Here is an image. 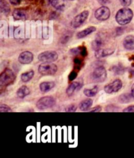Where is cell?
Segmentation results:
<instances>
[{"label": "cell", "instance_id": "6da1fadb", "mask_svg": "<svg viewBox=\"0 0 134 158\" xmlns=\"http://www.w3.org/2000/svg\"><path fill=\"white\" fill-rule=\"evenodd\" d=\"M133 16V13L132 9L124 7L119 10L115 16V19L119 25L124 26L129 24Z\"/></svg>", "mask_w": 134, "mask_h": 158}, {"label": "cell", "instance_id": "7a4b0ae2", "mask_svg": "<svg viewBox=\"0 0 134 158\" xmlns=\"http://www.w3.org/2000/svg\"><path fill=\"white\" fill-rule=\"evenodd\" d=\"M58 70L57 65L52 62H43L40 65L38 71L40 74L43 76L54 75Z\"/></svg>", "mask_w": 134, "mask_h": 158}, {"label": "cell", "instance_id": "3957f363", "mask_svg": "<svg viewBox=\"0 0 134 158\" xmlns=\"http://www.w3.org/2000/svg\"><path fill=\"white\" fill-rule=\"evenodd\" d=\"M16 79L14 72L10 69H5L0 75V85L1 86H8L13 84Z\"/></svg>", "mask_w": 134, "mask_h": 158}, {"label": "cell", "instance_id": "277c9868", "mask_svg": "<svg viewBox=\"0 0 134 158\" xmlns=\"http://www.w3.org/2000/svg\"><path fill=\"white\" fill-rule=\"evenodd\" d=\"M107 77V71L103 66H99L94 69L92 74V81L96 83L103 82Z\"/></svg>", "mask_w": 134, "mask_h": 158}, {"label": "cell", "instance_id": "5b68a950", "mask_svg": "<svg viewBox=\"0 0 134 158\" xmlns=\"http://www.w3.org/2000/svg\"><path fill=\"white\" fill-rule=\"evenodd\" d=\"M56 104V100L52 96H44L38 100L36 106L40 110H46L51 109Z\"/></svg>", "mask_w": 134, "mask_h": 158}, {"label": "cell", "instance_id": "8992f818", "mask_svg": "<svg viewBox=\"0 0 134 158\" xmlns=\"http://www.w3.org/2000/svg\"><path fill=\"white\" fill-rule=\"evenodd\" d=\"M89 16L88 10H84L82 13L77 15L71 22V26L74 28H78L81 26L87 20Z\"/></svg>", "mask_w": 134, "mask_h": 158}, {"label": "cell", "instance_id": "52a82bcc", "mask_svg": "<svg viewBox=\"0 0 134 158\" xmlns=\"http://www.w3.org/2000/svg\"><path fill=\"white\" fill-rule=\"evenodd\" d=\"M122 87V82L120 79H116L111 83L107 84L104 87V91L108 94L118 92Z\"/></svg>", "mask_w": 134, "mask_h": 158}, {"label": "cell", "instance_id": "ba28073f", "mask_svg": "<svg viewBox=\"0 0 134 158\" xmlns=\"http://www.w3.org/2000/svg\"><path fill=\"white\" fill-rule=\"evenodd\" d=\"M95 17L99 21H105L109 19L111 10L106 6H102L98 8L95 12Z\"/></svg>", "mask_w": 134, "mask_h": 158}, {"label": "cell", "instance_id": "9c48e42d", "mask_svg": "<svg viewBox=\"0 0 134 158\" xmlns=\"http://www.w3.org/2000/svg\"><path fill=\"white\" fill-rule=\"evenodd\" d=\"M58 58V54L55 51H45L38 56V60L41 62H54Z\"/></svg>", "mask_w": 134, "mask_h": 158}, {"label": "cell", "instance_id": "30bf717a", "mask_svg": "<svg viewBox=\"0 0 134 158\" xmlns=\"http://www.w3.org/2000/svg\"><path fill=\"white\" fill-rule=\"evenodd\" d=\"M33 60V54L29 51L22 52L19 57V61L22 64H30Z\"/></svg>", "mask_w": 134, "mask_h": 158}, {"label": "cell", "instance_id": "8fae6325", "mask_svg": "<svg viewBox=\"0 0 134 158\" xmlns=\"http://www.w3.org/2000/svg\"><path fill=\"white\" fill-rule=\"evenodd\" d=\"M82 86V84L79 82H73L69 84L66 89V94L69 96L72 95L75 92L79 91Z\"/></svg>", "mask_w": 134, "mask_h": 158}, {"label": "cell", "instance_id": "7c38bea8", "mask_svg": "<svg viewBox=\"0 0 134 158\" xmlns=\"http://www.w3.org/2000/svg\"><path fill=\"white\" fill-rule=\"evenodd\" d=\"M13 16L16 20H24L27 19V15L26 10L21 9H16L13 11Z\"/></svg>", "mask_w": 134, "mask_h": 158}, {"label": "cell", "instance_id": "4fadbf2b", "mask_svg": "<svg viewBox=\"0 0 134 158\" xmlns=\"http://www.w3.org/2000/svg\"><path fill=\"white\" fill-rule=\"evenodd\" d=\"M123 46L128 50H134V36L128 35L123 41Z\"/></svg>", "mask_w": 134, "mask_h": 158}, {"label": "cell", "instance_id": "5bb4252c", "mask_svg": "<svg viewBox=\"0 0 134 158\" xmlns=\"http://www.w3.org/2000/svg\"><path fill=\"white\" fill-rule=\"evenodd\" d=\"M114 50L111 49H103L100 48L96 51H95V56H96V58H102L103 57H106V56H110L114 53Z\"/></svg>", "mask_w": 134, "mask_h": 158}, {"label": "cell", "instance_id": "9a60e30c", "mask_svg": "<svg viewBox=\"0 0 134 158\" xmlns=\"http://www.w3.org/2000/svg\"><path fill=\"white\" fill-rule=\"evenodd\" d=\"M96 31V27L94 26H90L84 30L81 31L77 34V37L78 39H82L84 37H86L88 35L91 34L93 32Z\"/></svg>", "mask_w": 134, "mask_h": 158}, {"label": "cell", "instance_id": "2e32d148", "mask_svg": "<svg viewBox=\"0 0 134 158\" xmlns=\"http://www.w3.org/2000/svg\"><path fill=\"white\" fill-rule=\"evenodd\" d=\"M55 86L54 82H43L40 84V89L43 93H47L51 91Z\"/></svg>", "mask_w": 134, "mask_h": 158}, {"label": "cell", "instance_id": "e0dca14e", "mask_svg": "<svg viewBox=\"0 0 134 158\" xmlns=\"http://www.w3.org/2000/svg\"><path fill=\"white\" fill-rule=\"evenodd\" d=\"M93 104V100L92 99H86L82 101L79 105V108L81 111H87L90 109Z\"/></svg>", "mask_w": 134, "mask_h": 158}, {"label": "cell", "instance_id": "ac0fdd59", "mask_svg": "<svg viewBox=\"0 0 134 158\" xmlns=\"http://www.w3.org/2000/svg\"><path fill=\"white\" fill-rule=\"evenodd\" d=\"M52 6L58 10L63 11L65 8V0H52Z\"/></svg>", "mask_w": 134, "mask_h": 158}, {"label": "cell", "instance_id": "d6986e66", "mask_svg": "<svg viewBox=\"0 0 134 158\" xmlns=\"http://www.w3.org/2000/svg\"><path fill=\"white\" fill-rule=\"evenodd\" d=\"M30 94V90L28 88V87L24 85L22 86L19 89L16 94H17V96L20 99H24L27 95H28Z\"/></svg>", "mask_w": 134, "mask_h": 158}, {"label": "cell", "instance_id": "ffe728a7", "mask_svg": "<svg viewBox=\"0 0 134 158\" xmlns=\"http://www.w3.org/2000/svg\"><path fill=\"white\" fill-rule=\"evenodd\" d=\"M34 76V71L31 70L26 73H22L21 75V80L24 82H27L30 81Z\"/></svg>", "mask_w": 134, "mask_h": 158}, {"label": "cell", "instance_id": "44dd1931", "mask_svg": "<svg viewBox=\"0 0 134 158\" xmlns=\"http://www.w3.org/2000/svg\"><path fill=\"white\" fill-rule=\"evenodd\" d=\"M98 92V86H95L92 89H85L83 91L84 94H85L88 98H92L97 94Z\"/></svg>", "mask_w": 134, "mask_h": 158}, {"label": "cell", "instance_id": "7402d4cb", "mask_svg": "<svg viewBox=\"0 0 134 158\" xmlns=\"http://www.w3.org/2000/svg\"><path fill=\"white\" fill-rule=\"evenodd\" d=\"M133 98L131 94H123L120 95L119 98V101L120 103L124 104L130 102L132 99Z\"/></svg>", "mask_w": 134, "mask_h": 158}, {"label": "cell", "instance_id": "603a6c76", "mask_svg": "<svg viewBox=\"0 0 134 158\" xmlns=\"http://www.w3.org/2000/svg\"><path fill=\"white\" fill-rule=\"evenodd\" d=\"M0 9H1L2 12L5 15L8 14L10 12L9 5L5 0H1L0 1Z\"/></svg>", "mask_w": 134, "mask_h": 158}, {"label": "cell", "instance_id": "cb8c5ba5", "mask_svg": "<svg viewBox=\"0 0 134 158\" xmlns=\"http://www.w3.org/2000/svg\"><path fill=\"white\" fill-rule=\"evenodd\" d=\"M102 39L99 38H97L95 39L92 43V48L94 50H95V51H96V50L102 48Z\"/></svg>", "mask_w": 134, "mask_h": 158}, {"label": "cell", "instance_id": "d4e9b609", "mask_svg": "<svg viewBox=\"0 0 134 158\" xmlns=\"http://www.w3.org/2000/svg\"><path fill=\"white\" fill-rule=\"evenodd\" d=\"M119 109H120L119 106H117L113 104H111L106 106L105 111L106 112H117L119 111Z\"/></svg>", "mask_w": 134, "mask_h": 158}, {"label": "cell", "instance_id": "484cf974", "mask_svg": "<svg viewBox=\"0 0 134 158\" xmlns=\"http://www.w3.org/2000/svg\"><path fill=\"white\" fill-rule=\"evenodd\" d=\"M0 112H12L10 107L5 104L0 105Z\"/></svg>", "mask_w": 134, "mask_h": 158}, {"label": "cell", "instance_id": "4316f807", "mask_svg": "<svg viewBox=\"0 0 134 158\" xmlns=\"http://www.w3.org/2000/svg\"><path fill=\"white\" fill-rule=\"evenodd\" d=\"M82 60L81 59L78 58H75L74 60L75 69H76L77 70H79L82 66Z\"/></svg>", "mask_w": 134, "mask_h": 158}, {"label": "cell", "instance_id": "83f0119b", "mask_svg": "<svg viewBox=\"0 0 134 158\" xmlns=\"http://www.w3.org/2000/svg\"><path fill=\"white\" fill-rule=\"evenodd\" d=\"M113 71L116 73V74H118V75H120V74H122V73H124V69L120 66L119 67H118V66L114 67Z\"/></svg>", "mask_w": 134, "mask_h": 158}, {"label": "cell", "instance_id": "f1b7e54d", "mask_svg": "<svg viewBox=\"0 0 134 158\" xmlns=\"http://www.w3.org/2000/svg\"><path fill=\"white\" fill-rule=\"evenodd\" d=\"M132 0H120V2L121 5L123 6L124 7H127L128 6H130L132 3Z\"/></svg>", "mask_w": 134, "mask_h": 158}, {"label": "cell", "instance_id": "f546056e", "mask_svg": "<svg viewBox=\"0 0 134 158\" xmlns=\"http://www.w3.org/2000/svg\"><path fill=\"white\" fill-rule=\"evenodd\" d=\"M80 48V54L83 56V57H86L88 54L87 52V49L85 46H82V47H79Z\"/></svg>", "mask_w": 134, "mask_h": 158}, {"label": "cell", "instance_id": "4dcf8cb0", "mask_svg": "<svg viewBox=\"0 0 134 158\" xmlns=\"http://www.w3.org/2000/svg\"><path fill=\"white\" fill-rule=\"evenodd\" d=\"M77 75H78V74L76 71H71L69 75V77H68L69 80L70 81H73L77 77Z\"/></svg>", "mask_w": 134, "mask_h": 158}, {"label": "cell", "instance_id": "1f68e13d", "mask_svg": "<svg viewBox=\"0 0 134 158\" xmlns=\"http://www.w3.org/2000/svg\"><path fill=\"white\" fill-rule=\"evenodd\" d=\"M77 106L75 105H71L69 106H68L65 109L66 112H75L77 110Z\"/></svg>", "mask_w": 134, "mask_h": 158}, {"label": "cell", "instance_id": "d6a6232c", "mask_svg": "<svg viewBox=\"0 0 134 158\" xmlns=\"http://www.w3.org/2000/svg\"><path fill=\"white\" fill-rule=\"evenodd\" d=\"M123 112H134V105H131L126 107V109H124L123 110H122Z\"/></svg>", "mask_w": 134, "mask_h": 158}, {"label": "cell", "instance_id": "836d02e7", "mask_svg": "<svg viewBox=\"0 0 134 158\" xmlns=\"http://www.w3.org/2000/svg\"><path fill=\"white\" fill-rule=\"evenodd\" d=\"M102 109V106L98 105V106H96L94 107L93 109H92L91 110H88V111L90 112H101Z\"/></svg>", "mask_w": 134, "mask_h": 158}, {"label": "cell", "instance_id": "e575fe53", "mask_svg": "<svg viewBox=\"0 0 134 158\" xmlns=\"http://www.w3.org/2000/svg\"><path fill=\"white\" fill-rule=\"evenodd\" d=\"M70 52L73 54V55H76V54H80V48L79 47L78 48H73L70 50Z\"/></svg>", "mask_w": 134, "mask_h": 158}, {"label": "cell", "instance_id": "d590c367", "mask_svg": "<svg viewBox=\"0 0 134 158\" xmlns=\"http://www.w3.org/2000/svg\"><path fill=\"white\" fill-rule=\"evenodd\" d=\"M22 0H9V2L13 5H19L20 4Z\"/></svg>", "mask_w": 134, "mask_h": 158}, {"label": "cell", "instance_id": "8d00e7d4", "mask_svg": "<svg viewBox=\"0 0 134 158\" xmlns=\"http://www.w3.org/2000/svg\"><path fill=\"white\" fill-rule=\"evenodd\" d=\"M98 2L102 5H106L107 3H109V0H98Z\"/></svg>", "mask_w": 134, "mask_h": 158}, {"label": "cell", "instance_id": "74e56055", "mask_svg": "<svg viewBox=\"0 0 134 158\" xmlns=\"http://www.w3.org/2000/svg\"><path fill=\"white\" fill-rule=\"evenodd\" d=\"M131 94L133 96V98H134V83H133V84L132 86V88H131Z\"/></svg>", "mask_w": 134, "mask_h": 158}]
</instances>
